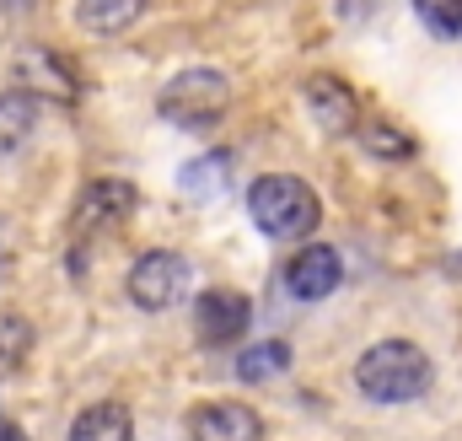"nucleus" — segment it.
Listing matches in <instances>:
<instances>
[{"mask_svg":"<svg viewBox=\"0 0 462 441\" xmlns=\"http://www.w3.org/2000/svg\"><path fill=\"white\" fill-rule=\"evenodd\" d=\"M32 129H38V98H32V92H22V87L0 92V156L22 151Z\"/></svg>","mask_w":462,"mask_h":441,"instance_id":"ddd939ff","label":"nucleus"},{"mask_svg":"<svg viewBox=\"0 0 462 441\" xmlns=\"http://www.w3.org/2000/svg\"><path fill=\"white\" fill-rule=\"evenodd\" d=\"M360 145H365L376 162H409V156H414V140H409L403 129H393V124H371V129L360 135Z\"/></svg>","mask_w":462,"mask_h":441,"instance_id":"f3484780","label":"nucleus"},{"mask_svg":"<svg viewBox=\"0 0 462 441\" xmlns=\"http://www.w3.org/2000/svg\"><path fill=\"white\" fill-rule=\"evenodd\" d=\"M247 216L274 242H301V237L318 231L323 205H318V194H312L307 178H296V173H263L247 189Z\"/></svg>","mask_w":462,"mask_h":441,"instance_id":"f03ea898","label":"nucleus"},{"mask_svg":"<svg viewBox=\"0 0 462 441\" xmlns=\"http://www.w3.org/2000/svg\"><path fill=\"white\" fill-rule=\"evenodd\" d=\"M339 280H345V258H339V248H328V242H307V248L285 264V291H291L296 302H323V296L339 291Z\"/></svg>","mask_w":462,"mask_h":441,"instance_id":"0eeeda50","label":"nucleus"},{"mask_svg":"<svg viewBox=\"0 0 462 441\" xmlns=\"http://www.w3.org/2000/svg\"><path fill=\"white\" fill-rule=\"evenodd\" d=\"M145 5H151V0H76V22H81L87 33L114 38V33L134 27V22L145 16Z\"/></svg>","mask_w":462,"mask_h":441,"instance_id":"4468645a","label":"nucleus"},{"mask_svg":"<svg viewBox=\"0 0 462 441\" xmlns=\"http://www.w3.org/2000/svg\"><path fill=\"white\" fill-rule=\"evenodd\" d=\"M0 441H27V436H22V426H11V420H0Z\"/></svg>","mask_w":462,"mask_h":441,"instance_id":"6ab92c4d","label":"nucleus"},{"mask_svg":"<svg viewBox=\"0 0 462 441\" xmlns=\"http://www.w3.org/2000/svg\"><path fill=\"white\" fill-rule=\"evenodd\" d=\"M27 350H32V324L22 313H5L0 307V377H11L27 361Z\"/></svg>","mask_w":462,"mask_h":441,"instance_id":"dca6fc26","label":"nucleus"},{"mask_svg":"<svg viewBox=\"0 0 462 441\" xmlns=\"http://www.w3.org/2000/svg\"><path fill=\"white\" fill-rule=\"evenodd\" d=\"M194 441H263V420L247 404H205L189 420Z\"/></svg>","mask_w":462,"mask_h":441,"instance_id":"9d476101","label":"nucleus"},{"mask_svg":"<svg viewBox=\"0 0 462 441\" xmlns=\"http://www.w3.org/2000/svg\"><path fill=\"white\" fill-rule=\"evenodd\" d=\"M11 76H16V87L32 92V98H54V103H76V98H81V76H76V65H70L60 49H49V43L22 49L16 65H11Z\"/></svg>","mask_w":462,"mask_h":441,"instance_id":"39448f33","label":"nucleus"},{"mask_svg":"<svg viewBox=\"0 0 462 441\" xmlns=\"http://www.w3.org/2000/svg\"><path fill=\"white\" fill-rule=\"evenodd\" d=\"M156 108H162V118H172L178 129H210L231 108V81L221 70H210V65H189V70H178L162 87Z\"/></svg>","mask_w":462,"mask_h":441,"instance_id":"7ed1b4c3","label":"nucleus"},{"mask_svg":"<svg viewBox=\"0 0 462 441\" xmlns=\"http://www.w3.org/2000/svg\"><path fill=\"white\" fill-rule=\"evenodd\" d=\"M16 5H22V0H0V11H16Z\"/></svg>","mask_w":462,"mask_h":441,"instance_id":"aec40b11","label":"nucleus"},{"mask_svg":"<svg viewBox=\"0 0 462 441\" xmlns=\"http://www.w3.org/2000/svg\"><path fill=\"white\" fill-rule=\"evenodd\" d=\"M70 441H134V415H129V404L103 399V404L81 409V415L70 420Z\"/></svg>","mask_w":462,"mask_h":441,"instance_id":"f8f14e48","label":"nucleus"},{"mask_svg":"<svg viewBox=\"0 0 462 441\" xmlns=\"http://www.w3.org/2000/svg\"><path fill=\"white\" fill-rule=\"evenodd\" d=\"M194 291V269L183 253H145L134 269H129V302L140 313H167V307H183Z\"/></svg>","mask_w":462,"mask_h":441,"instance_id":"20e7f679","label":"nucleus"},{"mask_svg":"<svg viewBox=\"0 0 462 441\" xmlns=\"http://www.w3.org/2000/svg\"><path fill=\"white\" fill-rule=\"evenodd\" d=\"M253 324V302L242 291H205L194 307V329L205 344H236Z\"/></svg>","mask_w":462,"mask_h":441,"instance_id":"6e6552de","label":"nucleus"},{"mask_svg":"<svg viewBox=\"0 0 462 441\" xmlns=\"http://www.w3.org/2000/svg\"><path fill=\"white\" fill-rule=\"evenodd\" d=\"M134 205H140L134 183H124V178H92L81 189V200H76V237H108V231H118L124 220L134 216Z\"/></svg>","mask_w":462,"mask_h":441,"instance_id":"423d86ee","label":"nucleus"},{"mask_svg":"<svg viewBox=\"0 0 462 441\" xmlns=\"http://www.w3.org/2000/svg\"><path fill=\"white\" fill-rule=\"evenodd\" d=\"M291 366V344L285 339H258V344H247L242 355H236V377L242 382H269V377H280Z\"/></svg>","mask_w":462,"mask_h":441,"instance_id":"2eb2a0df","label":"nucleus"},{"mask_svg":"<svg viewBox=\"0 0 462 441\" xmlns=\"http://www.w3.org/2000/svg\"><path fill=\"white\" fill-rule=\"evenodd\" d=\"M414 11L436 38H462V0H414Z\"/></svg>","mask_w":462,"mask_h":441,"instance_id":"a211bd4d","label":"nucleus"},{"mask_svg":"<svg viewBox=\"0 0 462 441\" xmlns=\"http://www.w3.org/2000/svg\"><path fill=\"white\" fill-rule=\"evenodd\" d=\"M307 108H312L323 135H355L360 129V103L339 76H312L307 81Z\"/></svg>","mask_w":462,"mask_h":441,"instance_id":"1a4fd4ad","label":"nucleus"},{"mask_svg":"<svg viewBox=\"0 0 462 441\" xmlns=\"http://www.w3.org/2000/svg\"><path fill=\"white\" fill-rule=\"evenodd\" d=\"M355 382L371 404H414L420 393H430L436 366L414 339H376L355 361Z\"/></svg>","mask_w":462,"mask_h":441,"instance_id":"f257e3e1","label":"nucleus"},{"mask_svg":"<svg viewBox=\"0 0 462 441\" xmlns=\"http://www.w3.org/2000/svg\"><path fill=\"white\" fill-rule=\"evenodd\" d=\"M178 189H183V200H194V205H210V200H221V194L231 189V151L194 156V162L178 173Z\"/></svg>","mask_w":462,"mask_h":441,"instance_id":"9b49d317","label":"nucleus"}]
</instances>
